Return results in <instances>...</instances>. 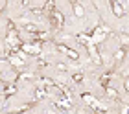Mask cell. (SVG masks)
Segmentation results:
<instances>
[{
    "label": "cell",
    "mask_w": 129,
    "mask_h": 114,
    "mask_svg": "<svg viewBox=\"0 0 129 114\" xmlns=\"http://www.w3.org/2000/svg\"><path fill=\"white\" fill-rule=\"evenodd\" d=\"M74 9H76V15H78V17L83 15V8H81V6H74Z\"/></svg>",
    "instance_id": "6da1fadb"
}]
</instances>
